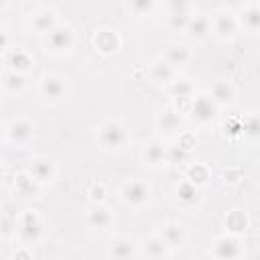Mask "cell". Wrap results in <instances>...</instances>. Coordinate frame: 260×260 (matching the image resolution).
I'll list each match as a JSON object with an SVG mask.
<instances>
[{
    "label": "cell",
    "instance_id": "11",
    "mask_svg": "<svg viewBox=\"0 0 260 260\" xmlns=\"http://www.w3.org/2000/svg\"><path fill=\"white\" fill-rule=\"evenodd\" d=\"M191 18H193L191 4H187V2H171L169 4V16H167V20H169V26L171 28L185 30Z\"/></svg>",
    "mask_w": 260,
    "mask_h": 260
},
{
    "label": "cell",
    "instance_id": "14",
    "mask_svg": "<svg viewBox=\"0 0 260 260\" xmlns=\"http://www.w3.org/2000/svg\"><path fill=\"white\" fill-rule=\"evenodd\" d=\"M162 59H165L167 63H171L175 69H179V67L187 65V63L191 61V51H189V47L183 45V43H171V45L165 47Z\"/></svg>",
    "mask_w": 260,
    "mask_h": 260
},
{
    "label": "cell",
    "instance_id": "13",
    "mask_svg": "<svg viewBox=\"0 0 260 260\" xmlns=\"http://www.w3.org/2000/svg\"><path fill=\"white\" fill-rule=\"evenodd\" d=\"M28 173L37 183H49L55 177V162L49 156H35L30 160Z\"/></svg>",
    "mask_w": 260,
    "mask_h": 260
},
{
    "label": "cell",
    "instance_id": "21",
    "mask_svg": "<svg viewBox=\"0 0 260 260\" xmlns=\"http://www.w3.org/2000/svg\"><path fill=\"white\" fill-rule=\"evenodd\" d=\"M185 30H187V35L191 39L201 41V39H205L211 32V18L205 16V14H193V18L189 20V24H187Z\"/></svg>",
    "mask_w": 260,
    "mask_h": 260
},
{
    "label": "cell",
    "instance_id": "15",
    "mask_svg": "<svg viewBox=\"0 0 260 260\" xmlns=\"http://www.w3.org/2000/svg\"><path fill=\"white\" fill-rule=\"evenodd\" d=\"M87 225L93 228V230H106L112 225L114 221V215H112V209L108 205H102V203H95L89 211H87Z\"/></svg>",
    "mask_w": 260,
    "mask_h": 260
},
{
    "label": "cell",
    "instance_id": "27",
    "mask_svg": "<svg viewBox=\"0 0 260 260\" xmlns=\"http://www.w3.org/2000/svg\"><path fill=\"white\" fill-rule=\"evenodd\" d=\"M171 93H173V98L187 102V100L193 98V93H195V85H193L189 79H175V81L171 83Z\"/></svg>",
    "mask_w": 260,
    "mask_h": 260
},
{
    "label": "cell",
    "instance_id": "12",
    "mask_svg": "<svg viewBox=\"0 0 260 260\" xmlns=\"http://www.w3.org/2000/svg\"><path fill=\"white\" fill-rule=\"evenodd\" d=\"M142 158H144V165H150V167H160L165 162H171L169 146H165L160 140H150L144 144Z\"/></svg>",
    "mask_w": 260,
    "mask_h": 260
},
{
    "label": "cell",
    "instance_id": "2",
    "mask_svg": "<svg viewBox=\"0 0 260 260\" xmlns=\"http://www.w3.org/2000/svg\"><path fill=\"white\" fill-rule=\"evenodd\" d=\"M122 201L126 205H132V207H140L144 205L148 199H150V187L142 181V179H130L122 185Z\"/></svg>",
    "mask_w": 260,
    "mask_h": 260
},
{
    "label": "cell",
    "instance_id": "25",
    "mask_svg": "<svg viewBox=\"0 0 260 260\" xmlns=\"http://www.w3.org/2000/svg\"><path fill=\"white\" fill-rule=\"evenodd\" d=\"M160 236L167 240V244H169L171 248L183 246L185 240H187V232H185V228H183L181 223H177V221L167 223V225L162 228V234H160Z\"/></svg>",
    "mask_w": 260,
    "mask_h": 260
},
{
    "label": "cell",
    "instance_id": "17",
    "mask_svg": "<svg viewBox=\"0 0 260 260\" xmlns=\"http://www.w3.org/2000/svg\"><path fill=\"white\" fill-rule=\"evenodd\" d=\"M30 24H32V28H35L37 32L49 35L55 26H59V24H57V12H55L53 8H41V10H37V12L32 14Z\"/></svg>",
    "mask_w": 260,
    "mask_h": 260
},
{
    "label": "cell",
    "instance_id": "18",
    "mask_svg": "<svg viewBox=\"0 0 260 260\" xmlns=\"http://www.w3.org/2000/svg\"><path fill=\"white\" fill-rule=\"evenodd\" d=\"M175 67L171 65V63H167L162 57H158V59H154L152 63H150V69H148V75H150V79L154 81V83H173L175 81Z\"/></svg>",
    "mask_w": 260,
    "mask_h": 260
},
{
    "label": "cell",
    "instance_id": "26",
    "mask_svg": "<svg viewBox=\"0 0 260 260\" xmlns=\"http://www.w3.org/2000/svg\"><path fill=\"white\" fill-rule=\"evenodd\" d=\"M8 65H10V69L12 71H16V73H24V71H28L32 65H35V61H32V57L28 55V53H24V51H20V49H16V51H12L10 55H8Z\"/></svg>",
    "mask_w": 260,
    "mask_h": 260
},
{
    "label": "cell",
    "instance_id": "3",
    "mask_svg": "<svg viewBox=\"0 0 260 260\" xmlns=\"http://www.w3.org/2000/svg\"><path fill=\"white\" fill-rule=\"evenodd\" d=\"M39 93L55 104V102H61L65 95H67V79L57 75V73H47L43 79H41V85H39Z\"/></svg>",
    "mask_w": 260,
    "mask_h": 260
},
{
    "label": "cell",
    "instance_id": "23",
    "mask_svg": "<svg viewBox=\"0 0 260 260\" xmlns=\"http://www.w3.org/2000/svg\"><path fill=\"white\" fill-rule=\"evenodd\" d=\"M93 43H95V47L102 53H114L118 49V45H120V39H118L116 30H112V28H100V30H95Z\"/></svg>",
    "mask_w": 260,
    "mask_h": 260
},
{
    "label": "cell",
    "instance_id": "8",
    "mask_svg": "<svg viewBox=\"0 0 260 260\" xmlns=\"http://www.w3.org/2000/svg\"><path fill=\"white\" fill-rule=\"evenodd\" d=\"M32 136H35V124L24 120V118H16V120L6 124V138L16 142V144H24Z\"/></svg>",
    "mask_w": 260,
    "mask_h": 260
},
{
    "label": "cell",
    "instance_id": "6",
    "mask_svg": "<svg viewBox=\"0 0 260 260\" xmlns=\"http://www.w3.org/2000/svg\"><path fill=\"white\" fill-rule=\"evenodd\" d=\"M73 43H75V35H73V30H71L69 26H65V24H59V26H55L49 35H45V45H47V49H51V51H55V53H67V51H71Z\"/></svg>",
    "mask_w": 260,
    "mask_h": 260
},
{
    "label": "cell",
    "instance_id": "33",
    "mask_svg": "<svg viewBox=\"0 0 260 260\" xmlns=\"http://www.w3.org/2000/svg\"><path fill=\"white\" fill-rule=\"evenodd\" d=\"M102 197H104V187H102V185L93 187V189H91V199H93V201H100Z\"/></svg>",
    "mask_w": 260,
    "mask_h": 260
},
{
    "label": "cell",
    "instance_id": "20",
    "mask_svg": "<svg viewBox=\"0 0 260 260\" xmlns=\"http://www.w3.org/2000/svg\"><path fill=\"white\" fill-rule=\"evenodd\" d=\"M156 124H158V128H160L165 134H177V132H181V128H183V120H181L179 112L173 110V108L162 110L160 116H158V120H156Z\"/></svg>",
    "mask_w": 260,
    "mask_h": 260
},
{
    "label": "cell",
    "instance_id": "31",
    "mask_svg": "<svg viewBox=\"0 0 260 260\" xmlns=\"http://www.w3.org/2000/svg\"><path fill=\"white\" fill-rule=\"evenodd\" d=\"M207 179H209L207 167H203V165H193V167L189 169V181H191L193 185H203Z\"/></svg>",
    "mask_w": 260,
    "mask_h": 260
},
{
    "label": "cell",
    "instance_id": "16",
    "mask_svg": "<svg viewBox=\"0 0 260 260\" xmlns=\"http://www.w3.org/2000/svg\"><path fill=\"white\" fill-rule=\"evenodd\" d=\"M169 248L171 246L167 244V240L162 236H150L142 242L140 250H142L144 258H148V260H162L169 254Z\"/></svg>",
    "mask_w": 260,
    "mask_h": 260
},
{
    "label": "cell",
    "instance_id": "1",
    "mask_svg": "<svg viewBox=\"0 0 260 260\" xmlns=\"http://www.w3.org/2000/svg\"><path fill=\"white\" fill-rule=\"evenodd\" d=\"M128 140V134H126V128L122 122L118 120H108L102 124L100 132H98V142L104 150H118L126 144Z\"/></svg>",
    "mask_w": 260,
    "mask_h": 260
},
{
    "label": "cell",
    "instance_id": "10",
    "mask_svg": "<svg viewBox=\"0 0 260 260\" xmlns=\"http://www.w3.org/2000/svg\"><path fill=\"white\" fill-rule=\"evenodd\" d=\"M108 256H110V260H134L136 244L126 236H116L110 240Z\"/></svg>",
    "mask_w": 260,
    "mask_h": 260
},
{
    "label": "cell",
    "instance_id": "29",
    "mask_svg": "<svg viewBox=\"0 0 260 260\" xmlns=\"http://www.w3.org/2000/svg\"><path fill=\"white\" fill-rule=\"evenodd\" d=\"M4 89L8 93H18L24 89V75L22 73H16V71H8L4 75V81H2Z\"/></svg>",
    "mask_w": 260,
    "mask_h": 260
},
{
    "label": "cell",
    "instance_id": "28",
    "mask_svg": "<svg viewBox=\"0 0 260 260\" xmlns=\"http://www.w3.org/2000/svg\"><path fill=\"white\" fill-rule=\"evenodd\" d=\"M242 134L250 140H260V114H248L242 120Z\"/></svg>",
    "mask_w": 260,
    "mask_h": 260
},
{
    "label": "cell",
    "instance_id": "24",
    "mask_svg": "<svg viewBox=\"0 0 260 260\" xmlns=\"http://www.w3.org/2000/svg\"><path fill=\"white\" fill-rule=\"evenodd\" d=\"M177 201L183 207H193L199 201V189H197V185H193L189 179L181 181L177 185Z\"/></svg>",
    "mask_w": 260,
    "mask_h": 260
},
{
    "label": "cell",
    "instance_id": "32",
    "mask_svg": "<svg viewBox=\"0 0 260 260\" xmlns=\"http://www.w3.org/2000/svg\"><path fill=\"white\" fill-rule=\"evenodd\" d=\"M152 8H154V2H150V0H136V2H128V10H130L132 14H136V16H144V14L152 12Z\"/></svg>",
    "mask_w": 260,
    "mask_h": 260
},
{
    "label": "cell",
    "instance_id": "19",
    "mask_svg": "<svg viewBox=\"0 0 260 260\" xmlns=\"http://www.w3.org/2000/svg\"><path fill=\"white\" fill-rule=\"evenodd\" d=\"M209 95L217 106H230L236 102V87L230 81H215L209 89Z\"/></svg>",
    "mask_w": 260,
    "mask_h": 260
},
{
    "label": "cell",
    "instance_id": "30",
    "mask_svg": "<svg viewBox=\"0 0 260 260\" xmlns=\"http://www.w3.org/2000/svg\"><path fill=\"white\" fill-rule=\"evenodd\" d=\"M246 223H248V219H246V215H244L240 209H234V211H230V213L225 215V225H228L234 234L244 232V230H246Z\"/></svg>",
    "mask_w": 260,
    "mask_h": 260
},
{
    "label": "cell",
    "instance_id": "7",
    "mask_svg": "<svg viewBox=\"0 0 260 260\" xmlns=\"http://www.w3.org/2000/svg\"><path fill=\"white\" fill-rule=\"evenodd\" d=\"M238 22L240 20L232 10H219L211 20V28L221 41H232L238 32Z\"/></svg>",
    "mask_w": 260,
    "mask_h": 260
},
{
    "label": "cell",
    "instance_id": "9",
    "mask_svg": "<svg viewBox=\"0 0 260 260\" xmlns=\"http://www.w3.org/2000/svg\"><path fill=\"white\" fill-rule=\"evenodd\" d=\"M211 252L217 260H236L242 254V248L236 236H221L213 242Z\"/></svg>",
    "mask_w": 260,
    "mask_h": 260
},
{
    "label": "cell",
    "instance_id": "4",
    "mask_svg": "<svg viewBox=\"0 0 260 260\" xmlns=\"http://www.w3.org/2000/svg\"><path fill=\"white\" fill-rule=\"evenodd\" d=\"M41 232H43L41 217L37 215V211L26 209L18 219V238H20V242L22 244H35L41 238Z\"/></svg>",
    "mask_w": 260,
    "mask_h": 260
},
{
    "label": "cell",
    "instance_id": "5",
    "mask_svg": "<svg viewBox=\"0 0 260 260\" xmlns=\"http://www.w3.org/2000/svg\"><path fill=\"white\" fill-rule=\"evenodd\" d=\"M217 108L219 106L211 100L209 93L207 95H197V98H193V102L189 106V118L193 122H197V124H207V122H211L215 118Z\"/></svg>",
    "mask_w": 260,
    "mask_h": 260
},
{
    "label": "cell",
    "instance_id": "22",
    "mask_svg": "<svg viewBox=\"0 0 260 260\" xmlns=\"http://www.w3.org/2000/svg\"><path fill=\"white\" fill-rule=\"evenodd\" d=\"M242 26L250 32H260V4H246L240 10V18Z\"/></svg>",
    "mask_w": 260,
    "mask_h": 260
}]
</instances>
